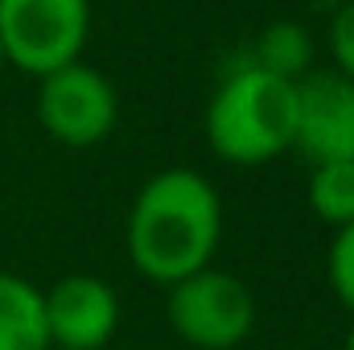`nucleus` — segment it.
<instances>
[{
	"label": "nucleus",
	"instance_id": "f257e3e1",
	"mask_svg": "<svg viewBox=\"0 0 354 350\" xmlns=\"http://www.w3.org/2000/svg\"><path fill=\"white\" fill-rule=\"evenodd\" d=\"M128 260L157 284H177L210 268L223 239V202L198 169H161L128 210Z\"/></svg>",
	"mask_w": 354,
	"mask_h": 350
},
{
	"label": "nucleus",
	"instance_id": "f03ea898",
	"mask_svg": "<svg viewBox=\"0 0 354 350\" xmlns=\"http://www.w3.org/2000/svg\"><path fill=\"white\" fill-rule=\"evenodd\" d=\"M297 132V83L260 66L231 71L210 107L206 140L227 165H268L292 149Z\"/></svg>",
	"mask_w": 354,
	"mask_h": 350
},
{
	"label": "nucleus",
	"instance_id": "7ed1b4c3",
	"mask_svg": "<svg viewBox=\"0 0 354 350\" xmlns=\"http://www.w3.org/2000/svg\"><path fill=\"white\" fill-rule=\"evenodd\" d=\"M91 37V0H0L4 58L25 75L79 62Z\"/></svg>",
	"mask_w": 354,
	"mask_h": 350
},
{
	"label": "nucleus",
	"instance_id": "20e7f679",
	"mask_svg": "<svg viewBox=\"0 0 354 350\" xmlns=\"http://www.w3.org/2000/svg\"><path fill=\"white\" fill-rule=\"evenodd\" d=\"M165 313H169L177 338H185L198 350H231L256 326V301L248 284L218 268H202L169 284Z\"/></svg>",
	"mask_w": 354,
	"mask_h": 350
},
{
	"label": "nucleus",
	"instance_id": "39448f33",
	"mask_svg": "<svg viewBox=\"0 0 354 350\" xmlns=\"http://www.w3.org/2000/svg\"><path fill=\"white\" fill-rule=\"evenodd\" d=\"M115 87L103 71L79 62H66L50 75H41L37 87V120L41 128L66 145V149H91L115 128Z\"/></svg>",
	"mask_w": 354,
	"mask_h": 350
},
{
	"label": "nucleus",
	"instance_id": "423d86ee",
	"mask_svg": "<svg viewBox=\"0 0 354 350\" xmlns=\"http://www.w3.org/2000/svg\"><path fill=\"white\" fill-rule=\"evenodd\" d=\"M292 149L309 161H354V83L338 71L297 79Z\"/></svg>",
	"mask_w": 354,
	"mask_h": 350
},
{
	"label": "nucleus",
	"instance_id": "0eeeda50",
	"mask_svg": "<svg viewBox=\"0 0 354 350\" xmlns=\"http://www.w3.org/2000/svg\"><path fill=\"white\" fill-rule=\"evenodd\" d=\"M50 350H103L120 326V301L99 276H62L41 293Z\"/></svg>",
	"mask_w": 354,
	"mask_h": 350
},
{
	"label": "nucleus",
	"instance_id": "6e6552de",
	"mask_svg": "<svg viewBox=\"0 0 354 350\" xmlns=\"http://www.w3.org/2000/svg\"><path fill=\"white\" fill-rule=\"evenodd\" d=\"M0 350H50L41 288L0 272Z\"/></svg>",
	"mask_w": 354,
	"mask_h": 350
},
{
	"label": "nucleus",
	"instance_id": "1a4fd4ad",
	"mask_svg": "<svg viewBox=\"0 0 354 350\" xmlns=\"http://www.w3.org/2000/svg\"><path fill=\"white\" fill-rule=\"evenodd\" d=\"M309 54H313L309 33H305L297 21H276V25H268L264 33L256 37L252 66L272 71V75H280V79H292V83H297V79L305 75V66H309Z\"/></svg>",
	"mask_w": 354,
	"mask_h": 350
},
{
	"label": "nucleus",
	"instance_id": "9d476101",
	"mask_svg": "<svg viewBox=\"0 0 354 350\" xmlns=\"http://www.w3.org/2000/svg\"><path fill=\"white\" fill-rule=\"evenodd\" d=\"M309 206L334 231L354 223V161H322L309 174Z\"/></svg>",
	"mask_w": 354,
	"mask_h": 350
},
{
	"label": "nucleus",
	"instance_id": "9b49d317",
	"mask_svg": "<svg viewBox=\"0 0 354 350\" xmlns=\"http://www.w3.org/2000/svg\"><path fill=\"white\" fill-rule=\"evenodd\" d=\"M326 280L330 293L354 313V223L338 227L330 239V256H326Z\"/></svg>",
	"mask_w": 354,
	"mask_h": 350
},
{
	"label": "nucleus",
	"instance_id": "f8f14e48",
	"mask_svg": "<svg viewBox=\"0 0 354 350\" xmlns=\"http://www.w3.org/2000/svg\"><path fill=\"white\" fill-rule=\"evenodd\" d=\"M330 58L334 71L354 83V0H342V8L330 17Z\"/></svg>",
	"mask_w": 354,
	"mask_h": 350
},
{
	"label": "nucleus",
	"instance_id": "ddd939ff",
	"mask_svg": "<svg viewBox=\"0 0 354 350\" xmlns=\"http://www.w3.org/2000/svg\"><path fill=\"white\" fill-rule=\"evenodd\" d=\"M342 350H354V326L346 330V347H342Z\"/></svg>",
	"mask_w": 354,
	"mask_h": 350
},
{
	"label": "nucleus",
	"instance_id": "4468645a",
	"mask_svg": "<svg viewBox=\"0 0 354 350\" xmlns=\"http://www.w3.org/2000/svg\"><path fill=\"white\" fill-rule=\"evenodd\" d=\"M4 66H8V58H4V42H0V71H4Z\"/></svg>",
	"mask_w": 354,
	"mask_h": 350
}]
</instances>
